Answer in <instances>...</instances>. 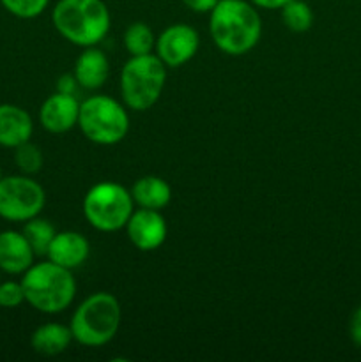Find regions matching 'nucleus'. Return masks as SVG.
Listing matches in <instances>:
<instances>
[{
	"label": "nucleus",
	"instance_id": "1",
	"mask_svg": "<svg viewBox=\"0 0 361 362\" xmlns=\"http://www.w3.org/2000/svg\"><path fill=\"white\" fill-rule=\"evenodd\" d=\"M209 32L225 55H246L260 41V14L248 0H219L209 13Z\"/></svg>",
	"mask_w": 361,
	"mask_h": 362
},
{
	"label": "nucleus",
	"instance_id": "2",
	"mask_svg": "<svg viewBox=\"0 0 361 362\" xmlns=\"http://www.w3.org/2000/svg\"><path fill=\"white\" fill-rule=\"evenodd\" d=\"M20 281L25 292V303L46 315L62 313L76 296L73 271L50 260L32 264L21 274Z\"/></svg>",
	"mask_w": 361,
	"mask_h": 362
},
{
	"label": "nucleus",
	"instance_id": "3",
	"mask_svg": "<svg viewBox=\"0 0 361 362\" xmlns=\"http://www.w3.org/2000/svg\"><path fill=\"white\" fill-rule=\"evenodd\" d=\"M52 21L66 41L88 48L106 37L112 18L103 0H59L52 11Z\"/></svg>",
	"mask_w": 361,
	"mask_h": 362
},
{
	"label": "nucleus",
	"instance_id": "4",
	"mask_svg": "<svg viewBox=\"0 0 361 362\" xmlns=\"http://www.w3.org/2000/svg\"><path fill=\"white\" fill-rule=\"evenodd\" d=\"M122 310L115 296L96 292L88 296L71 317V334L80 345L96 349L115 338L120 327Z\"/></svg>",
	"mask_w": 361,
	"mask_h": 362
},
{
	"label": "nucleus",
	"instance_id": "5",
	"mask_svg": "<svg viewBox=\"0 0 361 362\" xmlns=\"http://www.w3.org/2000/svg\"><path fill=\"white\" fill-rule=\"evenodd\" d=\"M166 83V66L158 55L131 57L120 71V95L134 112H147L158 103Z\"/></svg>",
	"mask_w": 361,
	"mask_h": 362
},
{
	"label": "nucleus",
	"instance_id": "6",
	"mask_svg": "<svg viewBox=\"0 0 361 362\" xmlns=\"http://www.w3.org/2000/svg\"><path fill=\"white\" fill-rule=\"evenodd\" d=\"M78 127L92 144L115 145L130 131V115L119 101L110 95L96 94L80 103Z\"/></svg>",
	"mask_w": 361,
	"mask_h": 362
},
{
	"label": "nucleus",
	"instance_id": "7",
	"mask_svg": "<svg viewBox=\"0 0 361 362\" xmlns=\"http://www.w3.org/2000/svg\"><path fill=\"white\" fill-rule=\"evenodd\" d=\"M84 216L99 232H119L134 211L131 191L119 182H98L85 193Z\"/></svg>",
	"mask_w": 361,
	"mask_h": 362
},
{
	"label": "nucleus",
	"instance_id": "8",
	"mask_svg": "<svg viewBox=\"0 0 361 362\" xmlns=\"http://www.w3.org/2000/svg\"><path fill=\"white\" fill-rule=\"evenodd\" d=\"M46 193L30 175H9L0 179V218L9 223H25L41 214Z\"/></svg>",
	"mask_w": 361,
	"mask_h": 362
},
{
	"label": "nucleus",
	"instance_id": "9",
	"mask_svg": "<svg viewBox=\"0 0 361 362\" xmlns=\"http://www.w3.org/2000/svg\"><path fill=\"white\" fill-rule=\"evenodd\" d=\"M198 46H200V35L191 25L173 23L156 37L154 49L158 59L166 67L176 69L197 55Z\"/></svg>",
	"mask_w": 361,
	"mask_h": 362
},
{
	"label": "nucleus",
	"instance_id": "10",
	"mask_svg": "<svg viewBox=\"0 0 361 362\" xmlns=\"http://www.w3.org/2000/svg\"><path fill=\"white\" fill-rule=\"evenodd\" d=\"M124 228H126L131 244L145 253L161 247L166 240V232H168L161 212L151 211V209L133 211Z\"/></svg>",
	"mask_w": 361,
	"mask_h": 362
},
{
	"label": "nucleus",
	"instance_id": "11",
	"mask_svg": "<svg viewBox=\"0 0 361 362\" xmlns=\"http://www.w3.org/2000/svg\"><path fill=\"white\" fill-rule=\"evenodd\" d=\"M80 101L76 95L55 92L39 108V122L48 133L64 134L78 126Z\"/></svg>",
	"mask_w": 361,
	"mask_h": 362
},
{
	"label": "nucleus",
	"instance_id": "12",
	"mask_svg": "<svg viewBox=\"0 0 361 362\" xmlns=\"http://www.w3.org/2000/svg\"><path fill=\"white\" fill-rule=\"evenodd\" d=\"M91 253V244L81 233L67 230V232H57L52 244L48 247L46 258L50 262L62 267L74 271L87 262Z\"/></svg>",
	"mask_w": 361,
	"mask_h": 362
},
{
	"label": "nucleus",
	"instance_id": "13",
	"mask_svg": "<svg viewBox=\"0 0 361 362\" xmlns=\"http://www.w3.org/2000/svg\"><path fill=\"white\" fill-rule=\"evenodd\" d=\"M34 251L25 235L16 230L0 232V271L11 276H21L34 264Z\"/></svg>",
	"mask_w": 361,
	"mask_h": 362
},
{
	"label": "nucleus",
	"instance_id": "14",
	"mask_svg": "<svg viewBox=\"0 0 361 362\" xmlns=\"http://www.w3.org/2000/svg\"><path fill=\"white\" fill-rule=\"evenodd\" d=\"M34 133V122L28 112L21 106L4 103L0 105V145L16 148L18 145L30 140Z\"/></svg>",
	"mask_w": 361,
	"mask_h": 362
},
{
	"label": "nucleus",
	"instance_id": "15",
	"mask_svg": "<svg viewBox=\"0 0 361 362\" xmlns=\"http://www.w3.org/2000/svg\"><path fill=\"white\" fill-rule=\"evenodd\" d=\"M73 74L81 88H85V90H98L108 80V57L105 55V52L96 48V46L84 48V52L78 55L76 62H74Z\"/></svg>",
	"mask_w": 361,
	"mask_h": 362
},
{
	"label": "nucleus",
	"instance_id": "16",
	"mask_svg": "<svg viewBox=\"0 0 361 362\" xmlns=\"http://www.w3.org/2000/svg\"><path fill=\"white\" fill-rule=\"evenodd\" d=\"M131 197L134 205L151 211H163L172 200V189L161 177L145 175L138 179L131 187Z\"/></svg>",
	"mask_w": 361,
	"mask_h": 362
},
{
	"label": "nucleus",
	"instance_id": "17",
	"mask_svg": "<svg viewBox=\"0 0 361 362\" xmlns=\"http://www.w3.org/2000/svg\"><path fill=\"white\" fill-rule=\"evenodd\" d=\"M71 341H73L71 329L62 324H57V322H48V324L39 325L32 332L30 338V345L34 349V352L46 357H53L66 352Z\"/></svg>",
	"mask_w": 361,
	"mask_h": 362
},
{
	"label": "nucleus",
	"instance_id": "18",
	"mask_svg": "<svg viewBox=\"0 0 361 362\" xmlns=\"http://www.w3.org/2000/svg\"><path fill=\"white\" fill-rule=\"evenodd\" d=\"M21 233L25 235L27 243L30 244L35 257H46L50 244H52L53 237H55L57 232L48 219H42L39 218V216H35V218L25 221V226L23 230H21Z\"/></svg>",
	"mask_w": 361,
	"mask_h": 362
},
{
	"label": "nucleus",
	"instance_id": "19",
	"mask_svg": "<svg viewBox=\"0 0 361 362\" xmlns=\"http://www.w3.org/2000/svg\"><path fill=\"white\" fill-rule=\"evenodd\" d=\"M124 48L127 49L131 57L149 55L156 46V35L152 28L144 21H134L124 32Z\"/></svg>",
	"mask_w": 361,
	"mask_h": 362
},
{
	"label": "nucleus",
	"instance_id": "20",
	"mask_svg": "<svg viewBox=\"0 0 361 362\" xmlns=\"http://www.w3.org/2000/svg\"><path fill=\"white\" fill-rule=\"evenodd\" d=\"M282 20L290 32L303 34L314 25V11L304 0H289L282 7Z\"/></svg>",
	"mask_w": 361,
	"mask_h": 362
},
{
	"label": "nucleus",
	"instance_id": "21",
	"mask_svg": "<svg viewBox=\"0 0 361 362\" xmlns=\"http://www.w3.org/2000/svg\"><path fill=\"white\" fill-rule=\"evenodd\" d=\"M14 163H16L21 173H25V175H34V173H38L42 168L41 148L35 144H32L30 140L18 145L14 148Z\"/></svg>",
	"mask_w": 361,
	"mask_h": 362
},
{
	"label": "nucleus",
	"instance_id": "22",
	"mask_svg": "<svg viewBox=\"0 0 361 362\" xmlns=\"http://www.w3.org/2000/svg\"><path fill=\"white\" fill-rule=\"evenodd\" d=\"M4 9L20 20H32L45 13L50 0H0Z\"/></svg>",
	"mask_w": 361,
	"mask_h": 362
},
{
	"label": "nucleus",
	"instance_id": "23",
	"mask_svg": "<svg viewBox=\"0 0 361 362\" xmlns=\"http://www.w3.org/2000/svg\"><path fill=\"white\" fill-rule=\"evenodd\" d=\"M25 303V292L21 281H0V308L14 310Z\"/></svg>",
	"mask_w": 361,
	"mask_h": 362
},
{
	"label": "nucleus",
	"instance_id": "24",
	"mask_svg": "<svg viewBox=\"0 0 361 362\" xmlns=\"http://www.w3.org/2000/svg\"><path fill=\"white\" fill-rule=\"evenodd\" d=\"M78 88H81V87H80V83H78L76 78H74L73 73L62 74V76L59 78V81H57V92H62V94L76 95Z\"/></svg>",
	"mask_w": 361,
	"mask_h": 362
},
{
	"label": "nucleus",
	"instance_id": "25",
	"mask_svg": "<svg viewBox=\"0 0 361 362\" xmlns=\"http://www.w3.org/2000/svg\"><path fill=\"white\" fill-rule=\"evenodd\" d=\"M218 2L219 0H183V4L188 7V9L198 14L211 13Z\"/></svg>",
	"mask_w": 361,
	"mask_h": 362
},
{
	"label": "nucleus",
	"instance_id": "26",
	"mask_svg": "<svg viewBox=\"0 0 361 362\" xmlns=\"http://www.w3.org/2000/svg\"><path fill=\"white\" fill-rule=\"evenodd\" d=\"M349 334L350 339L354 341V345H357L361 349V306L357 308L353 313L349 322Z\"/></svg>",
	"mask_w": 361,
	"mask_h": 362
},
{
	"label": "nucleus",
	"instance_id": "27",
	"mask_svg": "<svg viewBox=\"0 0 361 362\" xmlns=\"http://www.w3.org/2000/svg\"><path fill=\"white\" fill-rule=\"evenodd\" d=\"M255 7H260V9H269V11H275V9H282L289 0H250Z\"/></svg>",
	"mask_w": 361,
	"mask_h": 362
},
{
	"label": "nucleus",
	"instance_id": "28",
	"mask_svg": "<svg viewBox=\"0 0 361 362\" xmlns=\"http://www.w3.org/2000/svg\"><path fill=\"white\" fill-rule=\"evenodd\" d=\"M0 179H2V170H0Z\"/></svg>",
	"mask_w": 361,
	"mask_h": 362
},
{
	"label": "nucleus",
	"instance_id": "29",
	"mask_svg": "<svg viewBox=\"0 0 361 362\" xmlns=\"http://www.w3.org/2000/svg\"><path fill=\"white\" fill-rule=\"evenodd\" d=\"M0 274H2V271H0Z\"/></svg>",
	"mask_w": 361,
	"mask_h": 362
}]
</instances>
